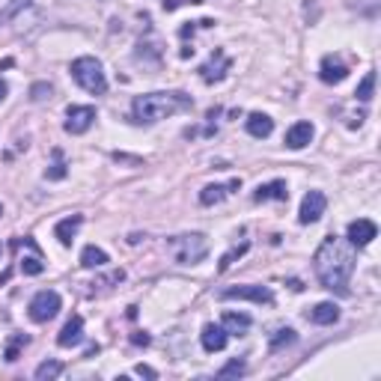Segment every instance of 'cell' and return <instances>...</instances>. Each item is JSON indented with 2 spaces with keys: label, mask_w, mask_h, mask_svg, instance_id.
<instances>
[{
  "label": "cell",
  "mask_w": 381,
  "mask_h": 381,
  "mask_svg": "<svg viewBox=\"0 0 381 381\" xmlns=\"http://www.w3.org/2000/svg\"><path fill=\"white\" fill-rule=\"evenodd\" d=\"M113 161H125V164H134V167H141V158H129V155H120V152H117V155H113Z\"/></svg>",
  "instance_id": "32"
},
{
  "label": "cell",
  "mask_w": 381,
  "mask_h": 381,
  "mask_svg": "<svg viewBox=\"0 0 381 381\" xmlns=\"http://www.w3.org/2000/svg\"><path fill=\"white\" fill-rule=\"evenodd\" d=\"M96 122V108L90 105H72L66 110V129L69 134H84V131H90V125Z\"/></svg>",
  "instance_id": "7"
},
{
  "label": "cell",
  "mask_w": 381,
  "mask_h": 381,
  "mask_svg": "<svg viewBox=\"0 0 381 381\" xmlns=\"http://www.w3.org/2000/svg\"><path fill=\"white\" fill-rule=\"evenodd\" d=\"M27 4H30V0H9V6H6L4 12H0V21H9V18H15L18 12H21L24 6H27Z\"/></svg>",
  "instance_id": "26"
},
{
  "label": "cell",
  "mask_w": 381,
  "mask_h": 381,
  "mask_svg": "<svg viewBox=\"0 0 381 381\" xmlns=\"http://www.w3.org/2000/svg\"><path fill=\"white\" fill-rule=\"evenodd\" d=\"M190 108V96L188 93H146V96H137L134 105H131V113H134V122H161L173 117V113H182Z\"/></svg>",
  "instance_id": "2"
},
{
  "label": "cell",
  "mask_w": 381,
  "mask_h": 381,
  "mask_svg": "<svg viewBox=\"0 0 381 381\" xmlns=\"http://www.w3.org/2000/svg\"><path fill=\"white\" fill-rule=\"evenodd\" d=\"M200 340H202V349L206 351H224L226 349V340H230V334L224 331V325H206L202 328V334H200Z\"/></svg>",
  "instance_id": "11"
},
{
  "label": "cell",
  "mask_w": 381,
  "mask_h": 381,
  "mask_svg": "<svg viewBox=\"0 0 381 381\" xmlns=\"http://www.w3.org/2000/svg\"><path fill=\"white\" fill-rule=\"evenodd\" d=\"M51 96V84H33L30 86V98L33 101H45Z\"/></svg>",
  "instance_id": "29"
},
{
  "label": "cell",
  "mask_w": 381,
  "mask_h": 381,
  "mask_svg": "<svg viewBox=\"0 0 381 381\" xmlns=\"http://www.w3.org/2000/svg\"><path fill=\"white\" fill-rule=\"evenodd\" d=\"M131 342H134V346H149V337L146 334H134Z\"/></svg>",
  "instance_id": "33"
},
{
  "label": "cell",
  "mask_w": 381,
  "mask_h": 381,
  "mask_svg": "<svg viewBox=\"0 0 381 381\" xmlns=\"http://www.w3.org/2000/svg\"><path fill=\"white\" fill-rule=\"evenodd\" d=\"M313 134H316L313 122H295V125H292V129L286 131V146H289V149H304V146H310Z\"/></svg>",
  "instance_id": "12"
},
{
  "label": "cell",
  "mask_w": 381,
  "mask_h": 381,
  "mask_svg": "<svg viewBox=\"0 0 381 381\" xmlns=\"http://www.w3.org/2000/svg\"><path fill=\"white\" fill-rule=\"evenodd\" d=\"M81 340H84V319L81 316H72V319L63 325V331L57 337V346L60 349H72V346H78Z\"/></svg>",
  "instance_id": "10"
},
{
  "label": "cell",
  "mask_w": 381,
  "mask_h": 381,
  "mask_svg": "<svg viewBox=\"0 0 381 381\" xmlns=\"http://www.w3.org/2000/svg\"><path fill=\"white\" fill-rule=\"evenodd\" d=\"M108 262H110V257L101 247H96V245H86L81 250V265H84V269H105Z\"/></svg>",
  "instance_id": "17"
},
{
  "label": "cell",
  "mask_w": 381,
  "mask_h": 381,
  "mask_svg": "<svg viewBox=\"0 0 381 381\" xmlns=\"http://www.w3.org/2000/svg\"><path fill=\"white\" fill-rule=\"evenodd\" d=\"M224 301H253V304H274V292L269 286H233L221 292Z\"/></svg>",
  "instance_id": "6"
},
{
  "label": "cell",
  "mask_w": 381,
  "mask_h": 381,
  "mask_svg": "<svg viewBox=\"0 0 381 381\" xmlns=\"http://www.w3.org/2000/svg\"><path fill=\"white\" fill-rule=\"evenodd\" d=\"M21 271L27 274V277H36V274H42V271H45V262H42V257H39V250H36V247H33L30 257H24V259H21Z\"/></svg>",
  "instance_id": "21"
},
{
  "label": "cell",
  "mask_w": 381,
  "mask_h": 381,
  "mask_svg": "<svg viewBox=\"0 0 381 381\" xmlns=\"http://www.w3.org/2000/svg\"><path fill=\"white\" fill-rule=\"evenodd\" d=\"M354 245L349 238H340V235H328L322 241V247L316 250L313 257V269L319 283L331 292H340L346 295L349 292V280H351V271H354Z\"/></svg>",
  "instance_id": "1"
},
{
  "label": "cell",
  "mask_w": 381,
  "mask_h": 381,
  "mask_svg": "<svg viewBox=\"0 0 381 381\" xmlns=\"http://www.w3.org/2000/svg\"><path fill=\"white\" fill-rule=\"evenodd\" d=\"M328 209V197L322 194V190H310L307 197L301 200V212H298V221L301 224H316L325 214Z\"/></svg>",
  "instance_id": "8"
},
{
  "label": "cell",
  "mask_w": 381,
  "mask_h": 381,
  "mask_svg": "<svg viewBox=\"0 0 381 381\" xmlns=\"http://www.w3.org/2000/svg\"><path fill=\"white\" fill-rule=\"evenodd\" d=\"M310 319L316 325H334L340 319V307L331 304V301H322V304H316V307L310 310Z\"/></svg>",
  "instance_id": "15"
},
{
  "label": "cell",
  "mask_w": 381,
  "mask_h": 381,
  "mask_svg": "<svg viewBox=\"0 0 381 381\" xmlns=\"http://www.w3.org/2000/svg\"><path fill=\"white\" fill-rule=\"evenodd\" d=\"M218 375H221V378H233V375H245V361H238V358H235V361H230V363H226V366H224V370H221Z\"/></svg>",
  "instance_id": "28"
},
{
  "label": "cell",
  "mask_w": 381,
  "mask_h": 381,
  "mask_svg": "<svg viewBox=\"0 0 381 381\" xmlns=\"http://www.w3.org/2000/svg\"><path fill=\"white\" fill-rule=\"evenodd\" d=\"M72 78L78 81L81 90L93 93V96H105L108 93V78H105V69L96 57H78L72 63Z\"/></svg>",
  "instance_id": "3"
},
{
  "label": "cell",
  "mask_w": 381,
  "mask_h": 381,
  "mask_svg": "<svg viewBox=\"0 0 381 381\" xmlns=\"http://www.w3.org/2000/svg\"><path fill=\"white\" fill-rule=\"evenodd\" d=\"M170 245H173V253H176V262H182V265H194V262H200L209 253L206 235H200V233H194V235H176Z\"/></svg>",
  "instance_id": "4"
},
{
  "label": "cell",
  "mask_w": 381,
  "mask_h": 381,
  "mask_svg": "<svg viewBox=\"0 0 381 381\" xmlns=\"http://www.w3.org/2000/svg\"><path fill=\"white\" fill-rule=\"evenodd\" d=\"M0 214H4V206H0Z\"/></svg>",
  "instance_id": "36"
},
{
  "label": "cell",
  "mask_w": 381,
  "mask_h": 381,
  "mask_svg": "<svg viewBox=\"0 0 381 381\" xmlns=\"http://www.w3.org/2000/svg\"><path fill=\"white\" fill-rule=\"evenodd\" d=\"M60 373H63V363H60V361H45V363L36 366V378H39V381H45V378H57Z\"/></svg>",
  "instance_id": "24"
},
{
  "label": "cell",
  "mask_w": 381,
  "mask_h": 381,
  "mask_svg": "<svg viewBox=\"0 0 381 381\" xmlns=\"http://www.w3.org/2000/svg\"><path fill=\"white\" fill-rule=\"evenodd\" d=\"M346 75H349L346 63H340V60H334V57H325V60H322L319 78H322L325 84H342V81H346Z\"/></svg>",
  "instance_id": "13"
},
{
  "label": "cell",
  "mask_w": 381,
  "mask_h": 381,
  "mask_svg": "<svg viewBox=\"0 0 381 381\" xmlns=\"http://www.w3.org/2000/svg\"><path fill=\"white\" fill-rule=\"evenodd\" d=\"M63 176H66V167H63V164H54V167L48 170V179H63Z\"/></svg>",
  "instance_id": "31"
},
{
  "label": "cell",
  "mask_w": 381,
  "mask_h": 381,
  "mask_svg": "<svg viewBox=\"0 0 381 381\" xmlns=\"http://www.w3.org/2000/svg\"><path fill=\"white\" fill-rule=\"evenodd\" d=\"M375 235H378V226L370 218H358V221L349 224V241L354 247H366Z\"/></svg>",
  "instance_id": "9"
},
{
  "label": "cell",
  "mask_w": 381,
  "mask_h": 381,
  "mask_svg": "<svg viewBox=\"0 0 381 381\" xmlns=\"http://www.w3.org/2000/svg\"><path fill=\"white\" fill-rule=\"evenodd\" d=\"M134 373H137V375H143V378H158V373L152 370V366H146V363H137V366H134Z\"/></svg>",
  "instance_id": "30"
},
{
  "label": "cell",
  "mask_w": 381,
  "mask_h": 381,
  "mask_svg": "<svg viewBox=\"0 0 381 381\" xmlns=\"http://www.w3.org/2000/svg\"><path fill=\"white\" fill-rule=\"evenodd\" d=\"M221 325H224V331H226V334H245L247 328H250V316H247V313H233V310H226V313H224V319H221Z\"/></svg>",
  "instance_id": "16"
},
{
  "label": "cell",
  "mask_w": 381,
  "mask_h": 381,
  "mask_svg": "<svg viewBox=\"0 0 381 381\" xmlns=\"http://www.w3.org/2000/svg\"><path fill=\"white\" fill-rule=\"evenodd\" d=\"M247 247H250V245H247V241H241V245H238V247H233L230 253H226V257L221 259V271H226V269H230V265H233V259H238V257H241V253H247Z\"/></svg>",
  "instance_id": "27"
},
{
  "label": "cell",
  "mask_w": 381,
  "mask_h": 381,
  "mask_svg": "<svg viewBox=\"0 0 381 381\" xmlns=\"http://www.w3.org/2000/svg\"><path fill=\"white\" fill-rule=\"evenodd\" d=\"M6 93H9V86H6L4 81H0V101H4V98H6Z\"/></svg>",
  "instance_id": "34"
},
{
  "label": "cell",
  "mask_w": 381,
  "mask_h": 381,
  "mask_svg": "<svg viewBox=\"0 0 381 381\" xmlns=\"http://www.w3.org/2000/svg\"><path fill=\"white\" fill-rule=\"evenodd\" d=\"M81 224H84L81 214H72V218L60 221V224H57V238L63 241V245H72V238H75V233H78Z\"/></svg>",
  "instance_id": "19"
},
{
  "label": "cell",
  "mask_w": 381,
  "mask_h": 381,
  "mask_svg": "<svg viewBox=\"0 0 381 381\" xmlns=\"http://www.w3.org/2000/svg\"><path fill=\"white\" fill-rule=\"evenodd\" d=\"M60 307H63V301H60V295L54 289H42V292H36L33 295V301H30V319L33 322H51L54 316L60 313Z\"/></svg>",
  "instance_id": "5"
},
{
  "label": "cell",
  "mask_w": 381,
  "mask_h": 381,
  "mask_svg": "<svg viewBox=\"0 0 381 381\" xmlns=\"http://www.w3.org/2000/svg\"><path fill=\"white\" fill-rule=\"evenodd\" d=\"M21 346H27V337H24V334H18V337H12V340H9V346H6V361H9V363H15V361H18Z\"/></svg>",
  "instance_id": "25"
},
{
  "label": "cell",
  "mask_w": 381,
  "mask_h": 381,
  "mask_svg": "<svg viewBox=\"0 0 381 381\" xmlns=\"http://www.w3.org/2000/svg\"><path fill=\"white\" fill-rule=\"evenodd\" d=\"M245 125H247V134L250 137H259V141L274 131V120L269 117V113H250Z\"/></svg>",
  "instance_id": "14"
},
{
  "label": "cell",
  "mask_w": 381,
  "mask_h": 381,
  "mask_svg": "<svg viewBox=\"0 0 381 381\" xmlns=\"http://www.w3.org/2000/svg\"><path fill=\"white\" fill-rule=\"evenodd\" d=\"M230 190H226V185H206L202 188V194H200V202L202 206H214V202H221Z\"/></svg>",
  "instance_id": "20"
},
{
  "label": "cell",
  "mask_w": 381,
  "mask_h": 381,
  "mask_svg": "<svg viewBox=\"0 0 381 381\" xmlns=\"http://www.w3.org/2000/svg\"><path fill=\"white\" fill-rule=\"evenodd\" d=\"M373 90H375V72H366L363 81L358 84V90H354V96H358L361 101H370V98H373Z\"/></svg>",
  "instance_id": "23"
},
{
  "label": "cell",
  "mask_w": 381,
  "mask_h": 381,
  "mask_svg": "<svg viewBox=\"0 0 381 381\" xmlns=\"http://www.w3.org/2000/svg\"><path fill=\"white\" fill-rule=\"evenodd\" d=\"M0 257H4V247H0Z\"/></svg>",
  "instance_id": "35"
},
{
  "label": "cell",
  "mask_w": 381,
  "mask_h": 381,
  "mask_svg": "<svg viewBox=\"0 0 381 381\" xmlns=\"http://www.w3.org/2000/svg\"><path fill=\"white\" fill-rule=\"evenodd\" d=\"M295 340H298V334L292 331V328H280V331H274V337H271V351H280L283 346H292Z\"/></svg>",
  "instance_id": "22"
},
{
  "label": "cell",
  "mask_w": 381,
  "mask_h": 381,
  "mask_svg": "<svg viewBox=\"0 0 381 381\" xmlns=\"http://www.w3.org/2000/svg\"><path fill=\"white\" fill-rule=\"evenodd\" d=\"M289 197V190H286V182L283 179H274L269 185H259L257 188V194H253V200H286Z\"/></svg>",
  "instance_id": "18"
}]
</instances>
